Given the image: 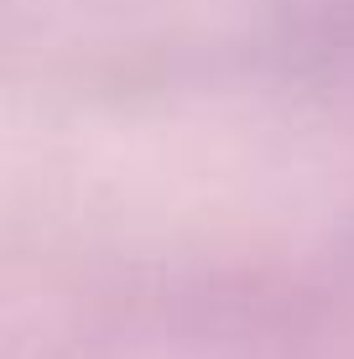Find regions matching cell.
Wrapping results in <instances>:
<instances>
[{"label": "cell", "instance_id": "1", "mask_svg": "<svg viewBox=\"0 0 354 359\" xmlns=\"http://www.w3.org/2000/svg\"><path fill=\"white\" fill-rule=\"evenodd\" d=\"M292 27L313 57L354 73V0H292Z\"/></svg>", "mask_w": 354, "mask_h": 359}]
</instances>
